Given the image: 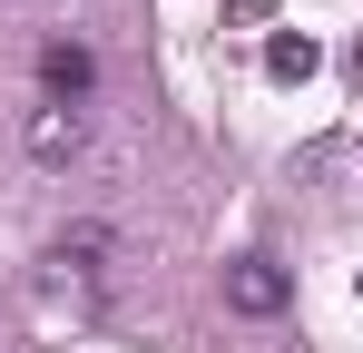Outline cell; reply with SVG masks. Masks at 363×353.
Segmentation results:
<instances>
[{
    "label": "cell",
    "instance_id": "cell-5",
    "mask_svg": "<svg viewBox=\"0 0 363 353\" xmlns=\"http://www.w3.org/2000/svg\"><path fill=\"white\" fill-rule=\"evenodd\" d=\"M354 79H363V40H354Z\"/></svg>",
    "mask_w": 363,
    "mask_h": 353
},
{
    "label": "cell",
    "instance_id": "cell-3",
    "mask_svg": "<svg viewBox=\"0 0 363 353\" xmlns=\"http://www.w3.org/2000/svg\"><path fill=\"white\" fill-rule=\"evenodd\" d=\"M89 89H99V59H89V40H50V50H40V99L79 108Z\"/></svg>",
    "mask_w": 363,
    "mask_h": 353
},
{
    "label": "cell",
    "instance_id": "cell-4",
    "mask_svg": "<svg viewBox=\"0 0 363 353\" xmlns=\"http://www.w3.org/2000/svg\"><path fill=\"white\" fill-rule=\"evenodd\" d=\"M314 40H304V30H275V40H265V79H285V89H295V79H314Z\"/></svg>",
    "mask_w": 363,
    "mask_h": 353
},
{
    "label": "cell",
    "instance_id": "cell-2",
    "mask_svg": "<svg viewBox=\"0 0 363 353\" xmlns=\"http://www.w3.org/2000/svg\"><path fill=\"white\" fill-rule=\"evenodd\" d=\"M20 138H30V157H40V167H69V157L89 147V118H79V108H60V99H40Z\"/></svg>",
    "mask_w": 363,
    "mask_h": 353
},
{
    "label": "cell",
    "instance_id": "cell-1",
    "mask_svg": "<svg viewBox=\"0 0 363 353\" xmlns=\"http://www.w3.org/2000/svg\"><path fill=\"white\" fill-rule=\"evenodd\" d=\"M226 304L265 324V314H285V304H295V275H285L275 255H236V265H226Z\"/></svg>",
    "mask_w": 363,
    "mask_h": 353
}]
</instances>
